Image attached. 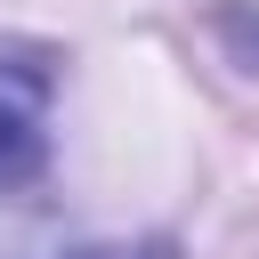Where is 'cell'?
Wrapping results in <instances>:
<instances>
[{
  "label": "cell",
  "mask_w": 259,
  "mask_h": 259,
  "mask_svg": "<svg viewBox=\"0 0 259 259\" xmlns=\"http://www.w3.org/2000/svg\"><path fill=\"white\" fill-rule=\"evenodd\" d=\"M73 259H170V243H138V251H73Z\"/></svg>",
  "instance_id": "obj_2"
},
{
  "label": "cell",
  "mask_w": 259,
  "mask_h": 259,
  "mask_svg": "<svg viewBox=\"0 0 259 259\" xmlns=\"http://www.w3.org/2000/svg\"><path fill=\"white\" fill-rule=\"evenodd\" d=\"M49 89H57L49 49L0 32V186H16L40 162V146H49Z\"/></svg>",
  "instance_id": "obj_1"
}]
</instances>
